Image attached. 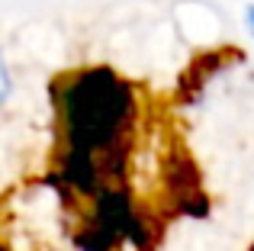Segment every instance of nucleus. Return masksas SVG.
<instances>
[{"instance_id": "nucleus-1", "label": "nucleus", "mask_w": 254, "mask_h": 251, "mask_svg": "<svg viewBox=\"0 0 254 251\" xmlns=\"http://www.w3.org/2000/svg\"><path fill=\"white\" fill-rule=\"evenodd\" d=\"M6 97H10V71L3 64V55H0V107L6 103Z\"/></svg>"}, {"instance_id": "nucleus-2", "label": "nucleus", "mask_w": 254, "mask_h": 251, "mask_svg": "<svg viewBox=\"0 0 254 251\" xmlns=\"http://www.w3.org/2000/svg\"><path fill=\"white\" fill-rule=\"evenodd\" d=\"M245 19H248V29L254 32V6H248V13H245Z\"/></svg>"}]
</instances>
